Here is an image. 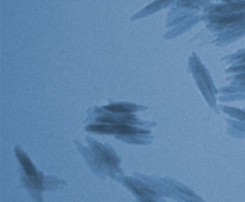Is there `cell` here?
Returning a JSON list of instances; mask_svg holds the SVG:
<instances>
[{"label": "cell", "instance_id": "5b68a950", "mask_svg": "<svg viewBox=\"0 0 245 202\" xmlns=\"http://www.w3.org/2000/svg\"><path fill=\"white\" fill-rule=\"evenodd\" d=\"M96 121L100 122L109 123V124L115 125H134L136 124L137 121L134 117L131 115L127 116H106V117H102L96 118Z\"/></svg>", "mask_w": 245, "mask_h": 202}, {"label": "cell", "instance_id": "8992f818", "mask_svg": "<svg viewBox=\"0 0 245 202\" xmlns=\"http://www.w3.org/2000/svg\"><path fill=\"white\" fill-rule=\"evenodd\" d=\"M137 107V106L131 104H112L104 108L115 113H131L136 111Z\"/></svg>", "mask_w": 245, "mask_h": 202}, {"label": "cell", "instance_id": "52a82bcc", "mask_svg": "<svg viewBox=\"0 0 245 202\" xmlns=\"http://www.w3.org/2000/svg\"><path fill=\"white\" fill-rule=\"evenodd\" d=\"M245 9V2H239L236 3L229 4L227 5H223L218 7L216 9V12H229L232 11L242 10Z\"/></svg>", "mask_w": 245, "mask_h": 202}, {"label": "cell", "instance_id": "6da1fadb", "mask_svg": "<svg viewBox=\"0 0 245 202\" xmlns=\"http://www.w3.org/2000/svg\"><path fill=\"white\" fill-rule=\"evenodd\" d=\"M15 151L19 162L28 177L27 179H25L26 185L30 189L41 190L43 185V175L37 170L29 157L26 155L20 147L16 146Z\"/></svg>", "mask_w": 245, "mask_h": 202}, {"label": "cell", "instance_id": "9c48e42d", "mask_svg": "<svg viewBox=\"0 0 245 202\" xmlns=\"http://www.w3.org/2000/svg\"><path fill=\"white\" fill-rule=\"evenodd\" d=\"M231 70H232V71H244L245 70V66H238V67L232 68V69H231Z\"/></svg>", "mask_w": 245, "mask_h": 202}, {"label": "cell", "instance_id": "30bf717a", "mask_svg": "<svg viewBox=\"0 0 245 202\" xmlns=\"http://www.w3.org/2000/svg\"><path fill=\"white\" fill-rule=\"evenodd\" d=\"M241 26H242V27H245V22H244L243 23H242V25H241Z\"/></svg>", "mask_w": 245, "mask_h": 202}, {"label": "cell", "instance_id": "ba28073f", "mask_svg": "<svg viewBox=\"0 0 245 202\" xmlns=\"http://www.w3.org/2000/svg\"><path fill=\"white\" fill-rule=\"evenodd\" d=\"M245 18V12L236 14V15H230L228 17H222L215 19V21L217 22L222 24H229L232 22H237L242 21Z\"/></svg>", "mask_w": 245, "mask_h": 202}, {"label": "cell", "instance_id": "277c9868", "mask_svg": "<svg viewBox=\"0 0 245 202\" xmlns=\"http://www.w3.org/2000/svg\"><path fill=\"white\" fill-rule=\"evenodd\" d=\"M126 185L132 189L133 191L138 196H140L143 201H152L153 198L152 196L154 195V193L148 189L147 186L141 183L139 180L135 179H131L127 178L125 179Z\"/></svg>", "mask_w": 245, "mask_h": 202}, {"label": "cell", "instance_id": "8fae6325", "mask_svg": "<svg viewBox=\"0 0 245 202\" xmlns=\"http://www.w3.org/2000/svg\"><path fill=\"white\" fill-rule=\"evenodd\" d=\"M244 60H245V58H244Z\"/></svg>", "mask_w": 245, "mask_h": 202}, {"label": "cell", "instance_id": "3957f363", "mask_svg": "<svg viewBox=\"0 0 245 202\" xmlns=\"http://www.w3.org/2000/svg\"><path fill=\"white\" fill-rule=\"evenodd\" d=\"M92 150L97 158L104 163L109 166L116 167L120 163V159L116 156L115 153L111 152L103 145L99 142H94L92 146Z\"/></svg>", "mask_w": 245, "mask_h": 202}, {"label": "cell", "instance_id": "7a4b0ae2", "mask_svg": "<svg viewBox=\"0 0 245 202\" xmlns=\"http://www.w3.org/2000/svg\"><path fill=\"white\" fill-rule=\"evenodd\" d=\"M89 132L104 133V134L116 135H135V134H149V132L138 129L125 125H90L86 127Z\"/></svg>", "mask_w": 245, "mask_h": 202}]
</instances>
